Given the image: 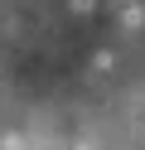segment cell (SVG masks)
Listing matches in <instances>:
<instances>
[{"label": "cell", "instance_id": "cell-1", "mask_svg": "<svg viewBox=\"0 0 145 150\" xmlns=\"http://www.w3.org/2000/svg\"><path fill=\"white\" fill-rule=\"evenodd\" d=\"M92 5H97V0H73V10H82V15L92 10Z\"/></svg>", "mask_w": 145, "mask_h": 150}]
</instances>
